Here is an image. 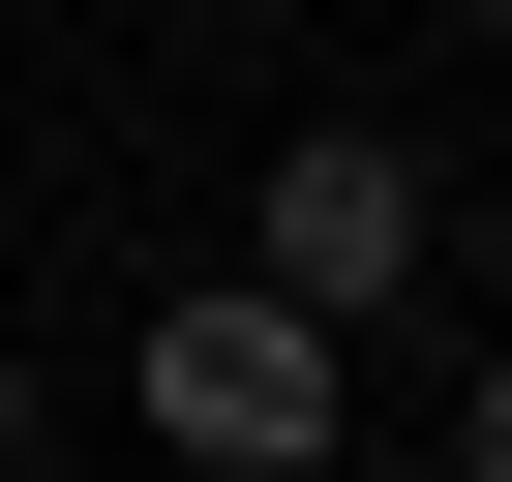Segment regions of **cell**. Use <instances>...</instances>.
Masks as SVG:
<instances>
[{"label": "cell", "instance_id": "1", "mask_svg": "<svg viewBox=\"0 0 512 482\" xmlns=\"http://www.w3.org/2000/svg\"><path fill=\"white\" fill-rule=\"evenodd\" d=\"M121 422H151L181 482H332V452H362V362H332L272 272H151V302H121Z\"/></svg>", "mask_w": 512, "mask_h": 482}, {"label": "cell", "instance_id": "2", "mask_svg": "<svg viewBox=\"0 0 512 482\" xmlns=\"http://www.w3.org/2000/svg\"><path fill=\"white\" fill-rule=\"evenodd\" d=\"M211 272H272L332 362H392V332L452 302V151H392V121H302L272 181H241V241H211Z\"/></svg>", "mask_w": 512, "mask_h": 482}, {"label": "cell", "instance_id": "3", "mask_svg": "<svg viewBox=\"0 0 512 482\" xmlns=\"http://www.w3.org/2000/svg\"><path fill=\"white\" fill-rule=\"evenodd\" d=\"M422 482H512V332L452 362V422H422Z\"/></svg>", "mask_w": 512, "mask_h": 482}, {"label": "cell", "instance_id": "4", "mask_svg": "<svg viewBox=\"0 0 512 482\" xmlns=\"http://www.w3.org/2000/svg\"><path fill=\"white\" fill-rule=\"evenodd\" d=\"M452 272H482V332H512V181H452Z\"/></svg>", "mask_w": 512, "mask_h": 482}, {"label": "cell", "instance_id": "5", "mask_svg": "<svg viewBox=\"0 0 512 482\" xmlns=\"http://www.w3.org/2000/svg\"><path fill=\"white\" fill-rule=\"evenodd\" d=\"M31 452H61V392H31V332H0V482H31Z\"/></svg>", "mask_w": 512, "mask_h": 482}, {"label": "cell", "instance_id": "6", "mask_svg": "<svg viewBox=\"0 0 512 482\" xmlns=\"http://www.w3.org/2000/svg\"><path fill=\"white\" fill-rule=\"evenodd\" d=\"M151 31H272V0H151Z\"/></svg>", "mask_w": 512, "mask_h": 482}, {"label": "cell", "instance_id": "7", "mask_svg": "<svg viewBox=\"0 0 512 482\" xmlns=\"http://www.w3.org/2000/svg\"><path fill=\"white\" fill-rule=\"evenodd\" d=\"M422 31H512V0H422Z\"/></svg>", "mask_w": 512, "mask_h": 482}, {"label": "cell", "instance_id": "8", "mask_svg": "<svg viewBox=\"0 0 512 482\" xmlns=\"http://www.w3.org/2000/svg\"><path fill=\"white\" fill-rule=\"evenodd\" d=\"M0 61H31V0H0Z\"/></svg>", "mask_w": 512, "mask_h": 482}]
</instances>
